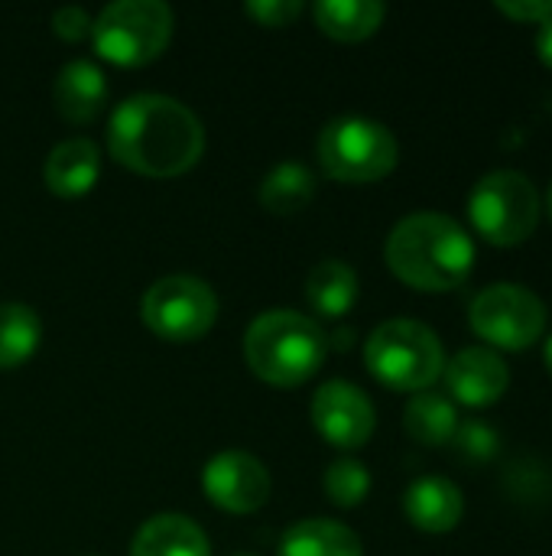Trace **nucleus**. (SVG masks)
Returning <instances> with one entry per match:
<instances>
[{
  "instance_id": "obj_1",
  "label": "nucleus",
  "mask_w": 552,
  "mask_h": 556,
  "mask_svg": "<svg viewBox=\"0 0 552 556\" xmlns=\"http://www.w3.org/2000/svg\"><path fill=\"white\" fill-rule=\"evenodd\" d=\"M107 147L117 163L140 176L172 179L192 169L205 150V127L169 94H133L111 114Z\"/></svg>"
},
{
  "instance_id": "obj_2",
  "label": "nucleus",
  "mask_w": 552,
  "mask_h": 556,
  "mask_svg": "<svg viewBox=\"0 0 552 556\" xmlns=\"http://www.w3.org/2000/svg\"><path fill=\"white\" fill-rule=\"evenodd\" d=\"M384 257L407 287L446 293L468 280L475 267V241L452 215L413 212L387 235Z\"/></svg>"
},
{
  "instance_id": "obj_3",
  "label": "nucleus",
  "mask_w": 552,
  "mask_h": 556,
  "mask_svg": "<svg viewBox=\"0 0 552 556\" xmlns=\"http://www.w3.org/2000/svg\"><path fill=\"white\" fill-rule=\"evenodd\" d=\"M329 352L322 326L293 309H270L257 316L244 336V355L257 378L277 388L309 381Z\"/></svg>"
},
{
  "instance_id": "obj_4",
  "label": "nucleus",
  "mask_w": 552,
  "mask_h": 556,
  "mask_svg": "<svg viewBox=\"0 0 552 556\" xmlns=\"http://www.w3.org/2000/svg\"><path fill=\"white\" fill-rule=\"evenodd\" d=\"M364 362L381 384L420 394L442 375L446 352L429 326L416 319H387L368 336Z\"/></svg>"
},
{
  "instance_id": "obj_5",
  "label": "nucleus",
  "mask_w": 552,
  "mask_h": 556,
  "mask_svg": "<svg viewBox=\"0 0 552 556\" xmlns=\"http://www.w3.org/2000/svg\"><path fill=\"white\" fill-rule=\"evenodd\" d=\"M400 160L397 137L387 124L348 114L335 117L319 134V163L338 182H377Z\"/></svg>"
},
{
  "instance_id": "obj_6",
  "label": "nucleus",
  "mask_w": 552,
  "mask_h": 556,
  "mask_svg": "<svg viewBox=\"0 0 552 556\" xmlns=\"http://www.w3.org/2000/svg\"><path fill=\"white\" fill-rule=\"evenodd\" d=\"M540 208L537 182L521 169H495L482 176L468 195L475 231L498 248L524 244L540 225Z\"/></svg>"
},
{
  "instance_id": "obj_7",
  "label": "nucleus",
  "mask_w": 552,
  "mask_h": 556,
  "mask_svg": "<svg viewBox=\"0 0 552 556\" xmlns=\"http://www.w3.org/2000/svg\"><path fill=\"white\" fill-rule=\"evenodd\" d=\"M91 39L114 65H146L159 59L172 39V10L159 0L107 3L91 23Z\"/></svg>"
},
{
  "instance_id": "obj_8",
  "label": "nucleus",
  "mask_w": 552,
  "mask_h": 556,
  "mask_svg": "<svg viewBox=\"0 0 552 556\" xmlns=\"http://www.w3.org/2000/svg\"><path fill=\"white\" fill-rule=\"evenodd\" d=\"M468 323L478 339L495 349L524 352L543 339L550 313L547 303L524 283H491L485 287L468 309Z\"/></svg>"
},
{
  "instance_id": "obj_9",
  "label": "nucleus",
  "mask_w": 552,
  "mask_h": 556,
  "mask_svg": "<svg viewBox=\"0 0 552 556\" xmlns=\"http://www.w3.org/2000/svg\"><path fill=\"white\" fill-rule=\"evenodd\" d=\"M143 323L153 336L166 342H195L218 319V296L198 277H163L156 280L140 303Z\"/></svg>"
},
{
  "instance_id": "obj_10",
  "label": "nucleus",
  "mask_w": 552,
  "mask_h": 556,
  "mask_svg": "<svg viewBox=\"0 0 552 556\" xmlns=\"http://www.w3.org/2000/svg\"><path fill=\"white\" fill-rule=\"evenodd\" d=\"M202 489L208 502L231 515H251L267 505L270 498V472L267 466L241 450L218 453L205 463Z\"/></svg>"
},
{
  "instance_id": "obj_11",
  "label": "nucleus",
  "mask_w": 552,
  "mask_h": 556,
  "mask_svg": "<svg viewBox=\"0 0 552 556\" xmlns=\"http://www.w3.org/2000/svg\"><path fill=\"white\" fill-rule=\"evenodd\" d=\"M316 430L338 450H358L374 433V404L351 381H329L312 397Z\"/></svg>"
},
{
  "instance_id": "obj_12",
  "label": "nucleus",
  "mask_w": 552,
  "mask_h": 556,
  "mask_svg": "<svg viewBox=\"0 0 552 556\" xmlns=\"http://www.w3.org/2000/svg\"><path fill=\"white\" fill-rule=\"evenodd\" d=\"M449 394L465 407H491L511 388L508 362L488 345H468L442 368Z\"/></svg>"
},
{
  "instance_id": "obj_13",
  "label": "nucleus",
  "mask_w": 552,
  "mask_h": 556,
  "mask_svg": "<svg viewBox=\"0 0 552 556\" xmlns=\"http://www.w3.org/2000/svg\"><path fill=\"white\" fill-rule=\"evenodd\" d=\"M403 511L413 528H420L426 534H446V531L459 528V521L465 515V498L455 482H449L442 476H423L407 489Z\"/></svg>"
},
{
  "instance_id": "obj_14",
  "label": "nucleus",
  "mask_w": 552,
  "mask_h": 556,
  "mask_svg": "<svg viewBox=\"0 0 552 556\" xmlns=\"http://www.w3.org/2000/svg\"><path fill=\"white\" fill-rule=\"evenodd\" d=\"M52 101L55 111L72 121V124H88L91 117L101 114L107 101V81L104 72L91 59H72L52 85Z\"/></svg>"
},
{
  "instance_id": "obj_15",
  "label": "nucleus",
  "mask_w": 552,
  "mask_h": 556,
  "mask_svg": "<svg viewBox=\"0 0 552 556\" xmlns=\"http://www.w3.org/2000/svg\"><path fill=\"white\" fill-rule=\"evenodd\" d=\"M101 176V150L88 137H72L52 147L46 160V186L62 199H78L94 189Z\"/></svg>"
},
{
  "instance_id": "obj_16",
  "label": "nucleus",
  "mask_w": 552,
  "mask_h": 556,
  "mask_svg": "<svg viewBox=\"0 0 552 556\" xmlns=\"http://www.w3.org/2000/svg\"><path fill=\"white\" fill-rule=\"evenodd\" d=\"M130 556H211V547L185 515H156L137 531Z\"/></svg>"
},
{
  "instance_id": "obj_17",
  "label": "nucleus",
  "mask_w": 552,
  "mask_h": 556,
  "mask_svg": "<svg viewBox=\"0 0 552 556\" xmlns=\"http://www.w3.org/2000/svg\"><path fill=\"white\" fill-rule=\"evenodd\" d=\"M280 556H364V551L351 528L332 518H306L283 534Z\"/></svg>"
},
{
  "instance_id": "obj_18",
  "label": "nucleus",
  "mask_w": 552,
  "mask_h": 556,
  "mask_svg": "<svg viewBox=\"0 0 552 556\" xmlns=\"http://www.w3.org/2000/svg\"><path fill=\"white\" fill-rule=\"evenodd\" d=\"M306 300L309 306L325 316V319H342L355 300H358V274L351 264L345 261H322L309 270V280H306Z\"/></svg>"
},
{
  "instance_id": "obj_19",
  "label": "nucleus",
  "mask_w": 552,
  "mask_h": 556,
  "mask_svg": "<svg viewBox=\"0 0 552 556\" xmlns=\"http://www.w3.org/2000/svg\"><path fill=\"white\" fill-rule=\"evenodd\" d=\"M387 7L381 0H322L316 3V23L325 36L342 42H361L381 29Z\"/></svg>"
},
{
  "instance_id": "obj_20",
  "label": "nucleus",
  "mask_w": 552,
  "mask_h": 556,
  "mask_svg": "<svg viewBox=\"0 0 552 556\" xmlns=\"http://www.w3.org/2000/svg\"><path fill=\"white\" fill-rule=\"evenodd\" d=\"M459 424L462 420H459V410H455L452 397H446L439 391L413 394L407 410H403V427H407L410 440H416L423 446H446V443H452Z\"/></svg>"
},
{
  "instance_id": "obj_21",
  "label": "nucleus",
  "mask_w": 552,
  "mask_h": 556,
  "mask_svg": "<svg viewBox=\"0 0 552 556\" xmlns=\"http://www.w3.org/2000/svg\"><path fill=\"white\" fill-rule=\"evenodd\" d=\"M257 195H260V205L270 208L273 215H290V212H299V208H306L312 202V195H316V176H312L309 166L286 160V163L273 166L264 176Z\"/></svg>"
},
{
  "instance_id": "obj_22",
  "label": "nucleus",
  "mask_w": 552,
  "mask_h": 556,
  "mask_svg": "<svg viewBox=\"0 0 552 556\" xmlns=\"http://www.w3.org/2000/svg\"><path fill=\"white\" fill-rule=\"evenodd\" d=\"M42 323L26 303H0V368H20L39 349Z\"/></svg>"
},
{
  "instance_id": "obj_23",
  "label": "nucleus",
  "mask_w": 552,
  "mask_h": 556,
  "mask_svg": "<svg viewBox=\"0 0 552 556\" xmlns=\"http://www.w3.org/2000/svg\"><path fill=\"white\" fill-rule=\"evenodd\" d=\"M325 492L338 508H355L371 492V472L358 459H338L325 469Z\"/></svg>"
},
{
  "instance_id": "obj_24",
  "label": "nucleus",
  "mask_w": 552,
  "mask_h": 556,
  "mask_svg": "<svg viewBox=\"0 0 552 556\" xmlns=\"http://www.w3.org/2000/svg\"><path fill=\"white\" fill-rule=\"evenodd\" d=\"M452 446H455V453H459L462 459H468V463H488V459L498 456L501 440H498V433H495L488 424H482V420H465V424H459V430H455V437H452Z\"/></svg>"
},
{
  "instance_id": "obj_25",
  "label": "nucleus",
  "mask_w": 552,
  "mask_h": 556,
  "mask_svg": "<svg viewBox=\"0 0 552 556\" xmlns=\"http://www.w3.org/2000/svg\"><path fill=\"white\" fill-rule=\"evenodd\" d=\"M247 13L264 26H290L303 13V0H251Z\"/></svg>"
},
{
  "instance_id": "obj_26",
  "label": "nucleus",
  "mask_w": 552,
  "mask_h": 556,
  "mask_svg": "<svg viewBox=\"0 0 552 556\" xmlns=\"http://www.w3.org/2000/svg\"><path fill=\"white\" fill-rule=\"evenodd\" d=\"M91 23H94V20H91L81 7H62V10L52 13V29H55V36H62L65 42L85 39V36L91 33Z\"/></svg>"
},
{
  "instance_id": "obj_27",
  "label": "nucleus",
  "mask_w": 552,
  "mask_h": 556,
  "mask_svg": "<svg viewBox=\"0 0 552 556\" xmlns=\"http://www.w3.org/2000/svg\"><path fill=\"white\" fill-rule=\"evenodd\" d=\"M498 10L504 13V16H511V20H517V23H547L552 16V0H501L498 3Z\"/></svg>"
},
{
  "instance_id": "obj_28",
  "label": "nucleus",
  "mask_w": 552,
  "mask_h": 556,
  "mask_svg": "<svg viewBox=\"0 0 552 556\" xmlns=\"http://www.w3.org/2000/svg\"><path fill=\"white\" fill-rule=\"evenodd\" d=\"M537 52L552 68V16L547 23H540V29H537Z\"/></svg>"
},
{
  "instance_id": "obj_29",
  "label": "nucleus",
  "mask_w": 552,
  "mask_h": 556,
  "mask_svg": "<svg viewBox=\"0 0 552 556\" xmlns=\"http://www.w3.org/2000/svg\"><path fill=\"white\" fill-rule=\"evenodd\" d=\"M543 362H547V368H550L552 375V336L547 339V345H543Z\"/></svg>"
},
{
  "instance_id": "obj_30",
  "label": "nucleus",
  "mask_w": 552,
  "mask_h": 556,
  "mask_svg": "<svg viewBox=\"0 0 552 556\" xmlns=\"http://www.w3.org/2000/svg\"><path fill=\"white\" fill-rule=\"evenodd\" d=\"M550 215H552V182H550Z\"/></svg>"
}]
</instances>
